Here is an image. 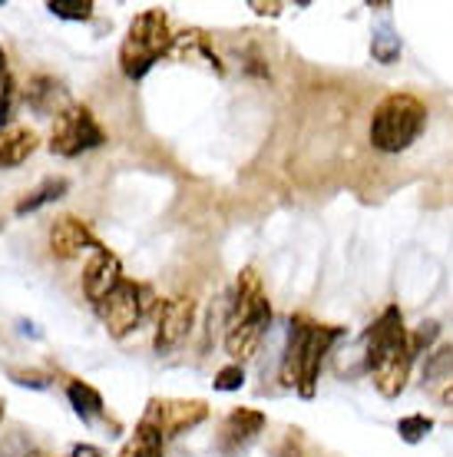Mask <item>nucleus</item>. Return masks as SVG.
Instances as JSON below:
<instances>
[{"label":"nucleus","instance_id":"27","mask_svg":"<svg viewBox=\"0 0 453 457\" xmlns=\"http://www.w3.org/2000/svg\"><path fill=\"white\" fill-rule=\"evenodd\" d=\"M11 378L21 385V388H34V391H46L50 388V375L44 371H27V368H11Z\"/></svg>","mask_w":453,"mask_h":457},{"label":"nucleus","instance_id":"33","mask_svg":"<svg viewBox=\"0 0 453 457\" xmlns=\"http://www.w3.org/2000/svg\"><path fill=\"white\" fill-rule=\"evenodd\" d=\"M251 7L259 13H278V4H268V7H265V4H251Z\"/></svg>","mask_w":453,"mask_h":457},{"label":"nucleus","instance_id":"6","mask_svg":"<svg viewBox=\"0 0 453 457\" xmlns=\"http://www.w3.org/2000/svg\"><path fill=\"white\" fill-rule=\"evenodd\" d=\"M209 418V404L199 398H152L146 404V414H143V421L156 424L162 437H179V435H189L193 428Z\"/></svg>","mask_w":453,"mask_h":457},{"label":"nucleus","instance_id":"11","mask_svg":"<svg viewBox=\"0 0 453 457\" xmlns=\"http://www.w3.org/2000/svg\"><path fill=\"white\" fill-rule=\"evenodd\" d=\"M235 319H249V321H259V325H272V302L265 295V288H261V278L255 269H245V272L238 275V292H235V312H232Z\"/></svg>","mask_w":453,"mask_h":457},{"label":"nucleus","instance_id":"15","mask_svg":"<svg viewBox=\"0 0 453 457\" xmlns=\"http://www.w3.org/2000/svg\"><path fill=\"white\" fill-rule=\"evenodd\" d=\"M261 335H265V325L232 315V321H228V328H226V352L232 354L235 365H242L245 358H251V354L259 352Z\"/></svg>","mask_w":453,"mask_h":457},{"label":"nucleus","instance_id":"17","mask_svg":"<svg viewBox=\"0 0 453 457\" xmlns=\"http://www.w3.org/2000/svg\"><path fill=\"white\" fill-rule=\"evenodd\" d=\"M67 193H70V179H67V176H46L44 183L34 186L30 193L17 199L13 212H17V216L37 212V209H44V206H50V203H57V199H63Z\"/></svg>","mask_w":453,"mask_h":457},{"label":"nucleus","instance_id":"31","mask_svg":"<svg viewBox=\"0 0 453 457\" xmlns=\"http://www.w3.org/2000/svg\"><path fill=\"white\" fill-rule=\"evenodd\" d=\"M441 401H443V404H447V408H450V404H453V381H450V385H447V388L441 391Z\"/></svg>","mask_w":453,"mask_h":457},{"label":"nucleus","instance_id":"7","mask_svg":"<svg viewBox=\"0 0 453 457\" xmlns=\"http://www.w3.org/2000/svg\"><path fill=\"white\" fill-rule=\"evenodd\" d=\"M193 321H195V298L193 295H176L169 302H162L156 319V338H152V348L159 354H169L176 352L189 332H193Z\"/></svg>","mask_w":453,"mask_h":457},{"label":"nucleus","instance_id":"29","mask_svg":"<svg viewBox=\"0 0 453 457\" xmlns=\"http://www.w3.org/2000/svg\"><path fill=\"white\" fill-rule=\"evenodd\" d=\"M70 457H103V451L100 447H93V445H77Z\"/></svg>","mask_w":453,"mask_h":457},{"label":"nucleus","instance_id":"2","mask_svg":"<svg viewBox=\"0 0 453 457\" xmlns=\"http://www.w3.org/2000/svg\"><path fill=\"white\" fill-rule=\"evenodd\" d=\"M172 46H176V34H172L169 13L149 7L139 17H133L129 30H126L123 46H119V70L129 80H143Z\"/></svg>","mask_w":453,"mask_h":457},{"label":"nucleus","instance_id":"22","mask_svg":"<svg viewBox=\"0 0 453 457\" xmlns=\"http://www.w3.org/2000/svg\"><path fill=\"white\" fill-rule=\"evenodd\" d=\"M46 11L60 17V21H90L93 11H96V4L93 0H50L46 4Z\"/></svg>","mask_w":453,"mask_h":457},{"label":"nucleus","instance_id":"21","mask_svg":"<svg viewBox=\"0 0 453 457\" xmlns=\"http://www.w3.org/2000/svg\"><path fill=\"white\" fill-rule=\"evenodd\" d=\"M400 37L391 30V27H377L375 34H371V57L377 60V63H384V67H391V63H397L400 60Z\"/></svg>","mask_w":453,"mask_h":457},{"label":"nucleus","instance_id":"23","mask_svg":"<svg viewBox=\"0 0 453 457\" xmlns=\"http://www.w3.org/2000/svg\"><path fill=\"white\" fill-rule=\"evenodd\" d=\"M431 431H433V418H427V414H408V418L397 421V435H400V441H408V445H420Z\"/></svg>","mask_w":453,"mask_h":457},{"label":"nucleus","instance_id":"1","mask_svg":"<svg viewBox=\"0 0 453 457\" xmlns=\"http://www.w3.org/2000/svg\"><path fill=\"white\" fill-rule=\"evenodd\" d=\"M427 116H431V110L420 96H414V93H391L375 106V116H371V126H367V139H371V146L377 153L400 156L427 129Z\"/></svg>","mask_w":453,"mask_h":457},{"label":"nucleus","instance_id":"9","mask_svg":"<svg viewBox=\"0 0 453 457\" xmlns=\"http://www.w3.org/2000/svg\"><path fill=\"white\" fill-rule=\"evenodd\" d=\"M119 286H123V265H119V259L110 249H96L90 255V262L83 265V295H86V302L103 305Z\"/></svg>","mask_w":453,"mask_h":457},{"label":"nucleus","instance_id":"25","mask_svg":"<svg viewBox=\"0 0 453 457\" xmlns=\"http://www.w3.org/2000/svg\"><path fill=\"white\" fill-rule=\"evenodd\" d=\"M212 385H216V391H238L242 385H245V368L235 365V361L226 365V368H218Z\"/></svg>","mask_w":453,"mask_h":457},{"label":"nucleus","instance_id":"32","mask_svg":"<svg viewBox=\"0 0 453 457\" xmlns=\"http://www.w3.org/2000/svg\"><path fill=\"white\" fill-rule=\"evenodd\" d=\"M11 77V70H7V57H4V50H0V83Z\"/></svg>","mask_w":453,"mask_h":457},{"label":"nucleus","instance_id":"4","mask_svg":"<svg viewBox=\"0 0 453 457\" xmlns=\"http://www.w3.org/2000/svg\"><path fill=\"white\" fill-rule=\"evenodd\" d=\"M149 305H152L149 288L136 286V282H126L123 278V286L116 288L103 305H96V309H100V319H103V325H106L110 338H126V335L136 332V325L143 321Z\"/></svg>","mask_w":453,"mask_h":457},{"label":"nucleus","instance_id":"3","mask_svg":"<svg viewBox=\"0 0 453 457\" xmlns=\"http://www.w3.org/2000/svg\"><path fill=\"white\" fill-rule=\"evenodd\" d=\"M103 143H106V133H103V126L96 123V116L86 104H70L67 110H60L57 123L50 129V153L63 156V160L100 149Z\"/></svg>","mask_w":453,"mask_h":457},{"label":"nucleus","instance_id":"10","mask_svg":"<svg viewBox=\"0 0 453 457\" xmlns=\"http://www.w3.org/2000/svg\"><path fill=\"white\" fill-rule=\"evenodd\" d=\"M46 239H50V252L57 255V259H77L83 249H103V242L96 239L90 232V226L77 216H60L50 222V232H46Z\"/></svg>","mask_w":453,"mask_h":457},{"label":"nucleus","instance_id":"30","mask_svg":"<svg viewBox=\"0 0 453 457\" xmlns=\"http://www.w3.org/2000/svg\"><path fill=\"white\" fill-rule=\"evenodd\" d=\"M21 332L30 335V338H40V328H37L34 321H21Z\"/></svg>","mask_w":453,"mask_h":457},{"label":"nucleus","instance_id":"8","mask_svg":"<svg viewBox=\"0 0 453 457\" xmlns=\"http://www.w3.org/2000/svg\"><path fill=\"white\" fill-rule=\"evenodd\" d=\"M341 335H344V328H338V325H311L305 354H301V371H298V395L301 398H315L321 365H325V358H328V352L334 348Z\"/></svg>","mask_w":453,"mask_h":457},{"label":"nucleus","instance_id":"18","mask_svg":"<svg viewBox=\"0 0 453 457\" xmlns=\"http://www.w3.org/2000/svg\"><path fill=\"white\" fill-rule=\"evenodd\" d=\"M23 96H27L30 110H37V113H54V110H57V100H63V83L40 73V77H30Z\"/></svg>","mask_w":453,"mask_h":457},{"label":"nucleus","instance_id":"13","mask_svg":"<svg viewBox=\"0 0 453 457\" xmlns=\"http://www.w3.org/2000/svg\"><path fill=\"white\" fill-rule=\"evenodd\" d=\"M37 133L34 129H27V126H4L0 129V170H11V166H21L34 156L37 149Z\"/></svg>","mask_w":453,"mask_h":457},{"label":"nucleus","instance_id":"16","mask_svg":"<svg viewBox=\"0 0 453 457\" xmlns=\"http://www.w3.org/2000/svg\"><path fill=\"white\" fill-rule=\"evenodd\" d=\"M308 332H311V321L292 319V332H288V348H284L282 371H278V378H282L284 388H298V371H301V354H305Z\"/></svg>","mask_w":453,"mask_h":457},{"label":"nucleus","instance_id":"19","mask_svg":"<svg viewBox=\"0 0 453 457\" xmlns=\"http://www.w3.org/2000/svg\"><path fill=\"white\" fill-rule=\"evenodd\" d=\"M162 431H159L156 424L149 421H139L136 431H133V437L123 445V451H119V457H166L162 454Z\"/></svg>","mask_w":453,"mask_h":457},{"label":"nucleus","instance_id":"14","mask_svg":"<svg viewBox=\"0 0 453 457\" xmlns=\"http://www.w3.org/2000/svg\"><path fill=\"white\" fill-rule=\"evenodd\" d=\"M414 348H404L400 354L394 358H387L384 365L377 368L375 375V388L381 391V398H397L400 391L408 388V378H410V368H414Z\"/></svg>","mask_w":453,"mask_h":457},{"label":"nucleus","instance_id":"26","mask_svg":"<svg viewBox=\"0 0 453 457\" xmlns=\"http://www.w3.org/2000/svg\"><path fill=\"white\" fill-rule=\"evenodd\" d=\"M13 104H17V87H13V77H7V80L0 83V129L11 126Z\"/></svg>","mask_w":453,"mask_h":457},{"label":"nucleus","instance_id":"12","mask_svg":"<svg viewBox=\"0 0 453 457\" xmlns=\"http://www.w3.org/2000/svg\"><path fill=\"white\" fill-rule=\"evenodd\" d=\"M261 428H265V414L251 411V408H235V411L226 418V424H222L218 445H222L226 454H235V451L249 447L251 441L261 435Z\"/></svg>","mask_w":453,"mask_h":457},{"label":"nucleus","instance_id":"24","mask_svg":"<svg viewBox=\"0 0 453 457\" xmlns=\"http://www.w3.org/2000/svg\"><path fill=\"white\" fill-rule=\"evenodd\" d=\"M437 378H453V345H441L437 352L427 354L424 381H437Z\"/></svg>","mask_w":453,"mask_h":457},{"label":"nucleus","instance_id":"20","mask_svg":"<svg viewBox=\"0 0 453 457\" xmlns=\"http://www.w3.org/2000/svg\"><path fill=\"white\" fill-rule=\"evenodd\" d=\"M67 398H70V404H73V411H77L83 421H96V418L106 411L103 395L93 388V385H86V381H70Z\"/></svg>","mask_w":453,"mask_h":457},{"label":"nucleus","instance_id":"34","mask_svg":"<svg viewBox=\"0 0 453 457\" xmlns=\"http://www.w3.org/2000/svg\"><path fill=\"white\" fill-rule=\"evenodd\" d=\"M0 421H4V398H0Z\"/></svg>","mask_w":453,"mask_h":457},{"label":"nucleus","instance_id":"5","mask_svg":"<svg viewBox=\"0 0 453 457\" xmlns=\"http://www.w3.org/2000/svg\"><path fill=\"white\" fill-rule=\"evenodd\" d=\"M404 348H410V332L404 328V315L397 305L381 312V319L367 328L364 335V371L375 375L377 368L384 365L387 358L400 354Z\"/></svg>","mask_w":453,"mask_h":457},{"label":"nucleus","instance_id":"35","mask_svg":"<svg viewBox=\"0 0 453 457\" xmlns=\"http://www.w3.org/2000/svg\"><path fill=\"white\" fill-rule=\"evenodd\" d=\"M27 457H44V454H27Z\"/></svg>","mask_w":453,"mask_h":457},{"label":"nucleus","instance_id":"28","mask_svg":"<svg viewBox=\"0 0 453 457\" xmlns=\"http://www.w3.org/2000/svg\"><path fill=\"white\" fill-rule=\"evenodd\" d=\"M437 332H441V325H437V321H424L417 332L410 335V348H414V354L424 352V348H427V345L437 338Z\"/></svg>","mask_w":453,"mask_h":457}]
</instances>
